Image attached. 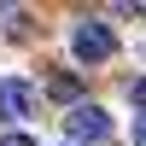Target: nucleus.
I'll use <instances>...</instances> for the list:
<instances>
[{
	"label": "nucleus",
	"mask_w": 146,
	"mask_h": 146,
	"mask_svg": "<svg viewBox=\"0 0 146 146\" xmlns=\"http://www.w3.org/2000/svg\"><path fill=\"white\" fill-rule=\"evenodd\" d=\"M129 100H135V105H146V76L135 82V88H129Z\"/></svg>",
	"instance_id": "5"
},
{
	"label": "nucleus",
	"mask_w": 146,
	"mask_h": 146,
	"mask_svg": "<svg viewBox=\"0 0 146 146\" xmlns=\"http://www.w3.org/2000/svg\"><path fill=\"white\" fill-rule=\"evenodd\" d=\"M111 53H117L111 23H100V18H76L70 23V58H76V64H105Z\"/></svg>",
	"instance_id": "1"
},
{
	"label": "nucleus",
	"mask_w": 146,
	"mask_h": 146,
	"mask_svg": "<svg viewBox=\"0 0 146 146\" xmlns=\"http://www.w3.org/2000/svg\"><path fill=\"white\" fill-rule=\"evenodd\" d=\"M0 146H35V140L23 135V129H12V135H0Z\"/></svg>",
	"instance_id": "4"
},
{
	"label": "nucleus",
	"mask_w": 146,
	"mask_h": 146,
	"mask_svg": "<svg viewBox=\"0 0 146 146\" xmlns=\"http://www.w3.org/2000/svg\"><path fill=\"white\" fill-rule=\"evenodd\" d=\"M135 146H146V117H135Z\"/></svg>",
	"instance_id": "6"
},
{
	"label": "nucleus",
	"mask_w": 146,
	"mask_h": 146,
	"mask_svg": "<svg viewBox=\"0 0 146 146\" xmlns=\"http://www.w3.org/2000/svg\"><path fill=\"white\" fill-rule=\"evenodd\" d=\"M29 111H35V88L18 82V76H6V82H0V117L18 123V117H29Z\"/></svg>",
	"instance_id": "3"
},
{
	"label": "nucleus",
	"mask_w": 146,
	"mask_h": 146,
	"mask_svg": "<svg viewBox=\"0 0 146 146\" xmlns=\"http://www.w3.org/2000/svg\"><path fill=\"white\" fill-rule=\"evenodd\" d=\"M64 129H70V146H100V140H111V111L105 105H70Z\"/></svg>",
	"instance_id": "2"
}]
</instances>
